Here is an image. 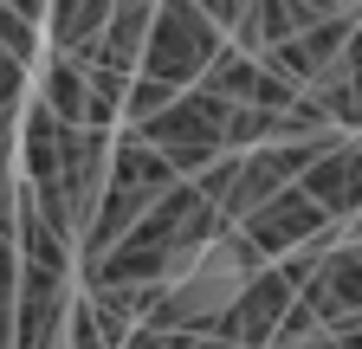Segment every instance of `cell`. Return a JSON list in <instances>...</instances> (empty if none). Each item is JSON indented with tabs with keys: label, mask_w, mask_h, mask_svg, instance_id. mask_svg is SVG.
Instances as JSON below:
<instances>
[{
	"label": "cell",
	"mask_w": 362,
	"mask_h": 349,
	"mask_svg": "<svg viewBox=\"0 0 362 349\" xmlns=\"http://www.w3.org/2000/svg\"><path fill=\"white\" fill-rule=\"evenodd\" d=\"M220 227L226 220L207 207V194L194 182H175L98 266L78 272V285H181L201 266V252H207V239Z\"/></svg>",
	"instance_id": "cell-1"
},
{
	"label": "cell",
	"mask_w": 362,
	"mask_h": 349,
	"mask_svg": "<svg viewBox=\"0 0 362 349\" xmlns=\"http://www.w3.org/2000/svg\"><path fill=\"white\" fill-rule=\"evenodd\" d=\"M104 168H110V129H71L59 162L45 168L39 182H20L26 201L71 239V252H78V233H84L90 207H98V194H104Z\"/></svg>",
	"instance_id": "cell-2"
},
{
	"label": "cell",
	"mask_w": 362,
	"mask_h": 349,
	"mask_svg": "<svg viewBox=\"0 0 362 349\" xmlns=\"http://www.w3.org/2000/svg\"><path fill=\"white\" fill-rule=\"evenodd\" d=\"M226 110L233 104H220V97L201 91V84H188V91H175V104H162L156 117L129 123V129L188 182V174H201L214 155H226Z\"/></svg>",
	"instance_id": "cell-3"
},
{
	"label": "cell",
	"mask_w": 362,
	"mask_h": 349,
	"mask_svg": "<svg viewBox=\"0 0 362 349\" xmlns=\"http://www.w3.org/2000/svg\"><path fill=\"white\" fill-rule=\"evenodd\" d=\"M226 46V32L194 7V0H156L149 13V39H143V78H162L168 91H188V84L214 65V52Z\"/></svg>",
	"instance_id": "cell-4"
},
{
	"label": "cell",
	"mask_w": 362,
	"mask_h": 349,
	"mask_svg": "<svg viewBox=\"0 0 362 349\" xmlns=\"http://www.w3.org/2000/svg\"><path fill=\"white\" fill-rule=\"evenodd\" d=\"M233 227L259 246V259H265V266H272V259L304 252V246H317V239H324V246H337V239H343V227H337V220H330V213L317 207L298 182H291V188H279L272 201H259L246 220H233Z\"/></svg>",
	"instance_id": "cell-5"
},
{
	"label": "cell",
	"mask_w": 362,
	"mask_h": 349,
	"mask_svg": "<svg viewBox=\"0 0 362 349\" xmlns=\"http://www.w3.org/2000/svg\"><path fill=\"white\" fill-rule=\"evenodd\" d=\"M349 26H356V13H324V20H310L304 32H291L285 46H272L259 65H265L272 78H285L291 91H310V84H317V78H324V71L337 65V52H343Z\"/></svg>",
	"instance_id": "cell-6"
},
{
	"label": "cell",
	"mask_w": 362,
	"mask_h": 349,
	"mask_svg": "<svg viewBox=\"0 0 362 349\" xmlns=\"http://www.w3.org/2000/svg\"><path fill=\"white\" fill-rule=\"evenodd\" d=\"M298 297L310 304V317L324 324V330L337 317H356L362 311V246L337 239L330 252H317L310 272H304V285H298Z\"/></svg>",
	"instance_id": "cell-7"
},
{
	"label": "cell",
	"mask_w": 362,
	"mask_h": 349,
	"mask_svg": "<svg viewBox=\"0 0 362 349\" xmlns=\"http://www.w3.org/2000/svg\"><path fill=\"white\" fill-rule=\"evenodd\" d=\"M298 188L330 213V220L343 227L349 213L362 207V149H356V136H330L324 149H317L310 162H304V174H298Z\"/></svg>",
	"instance_id": "cell-8"
},
{
	"label": "cell",
	"mask_w": 362,
	"mask_h": 349,
	"mask_svg": "<svg viewBox=\"0 0 362 349\" xmlns=\"http://www.w3.org/2000/svg\"><path fill=\"white\" fill-rule=\"evenodd\" d=\"M207 97H220V104H246V110H291V84L285 78H272L259 59H246V52H233V46H220L214 52V65L194 78Z\"/></svg>",
	"instance_id": "cell-9"
},
{
	"label": "cell",
	"mask_w": 362,
	"mask_h": 349,
	"mask_svg": "<svg viewBox=\"0 0 362 349\" xmlns=\"http://www.w3.org/2000/svg\"><path fill=\"white\" fill-rule=\"evenodd\" d=\"M45 110H52L59 123H71V129H117V117L90 97V78H84V65L71 59V52H45V65H39V91H33Z\"/></svg>",
	"instance_id": "cell-10"
},
{
	"label": "cell",
	"mask_w": 362,
	"mask_h": 349,
	"mask_svg": "<svg viewBox=\"0 0 362 349\" xmlns=\"http://www.w3.org/2000/svg\"><path fill=\"white\" fill-rule=\"evenodd\" d=\"M310 20H324V13L298 7V0H246V13H240L233 32H226V46L246 52V59H265L272 46H285L291 32H304Z\"/></svg>",
	"instance_id": "cell-11"
},
{
	"label": "cell",
	"mask_w": 362,
	"mask_h": 349,
	"mask_svg": "<svg viewBox=\"0 0 362 349\" xmlns=\"http://www.w3.org/2000/svg\"><path fill=\"white\" fill-rule=\"evenodd\" d=\"M110 20V0H45V39H52V52H71L84 59L90 46H98V32Z\"/></svg>",
	"instance_id": "cell-12"
},
{
	"label": "cell",
	"mask_w": 362,
	"mask_h": 349,
	"mask_svg": "<svg viewBox=\"0 0 362 349\" xmlns=\"http://www.w3.org/2000/svg\"><path fill=\"white\" fill-rule=\"evenodd\" d=\"M279 117H285V110H246V104H233V110H226V149L279 143Z\"/></svg>",
	"instance_id": "cell-13"
},
{
	"label": "cell",
	"mask_w": 362,
	"mask_h": 349,
	"mask_svg": "<svg viewBox=\"0 0 362 349\" xmlns=\"http://www.w3.org/2000/svg\"><path fill=\"white\" fill-rule=\"evenodd\" d=\"M0 46H7L20 65H33V59H39V20H33V13H20L13 0H0Z\"/></svg>",
	"instance_id": "cell-14"
},
{
	"label": "cell",
	"mask_w": 362,
	"mask_h": 349,
	"mask_svg": "<svg viewBox=\"0 0 362 349\" xmlns=\"http://www.w3.org/2000/svg\"><path fill=\"white\" fill-rule=\"evenodd\" d=\"M13 201H20V162H13V117H0V233L13 227Z\"/></svg>",
	"instance_id": "cell-15"
},
{
	"label": "cell",
	"mask_w": 362,
	"mask_h": 349,
	"mask_svg": "<svg viewBox=\"0 0 362 349\" xmlns=\"http://www.w3.org/2000/svg\"><path fill=\"white\" fill-rule=\"evenodd\" d=\"M162 104H175V91H168L162 78H143V71H136L129 91H123V123H143V117H156Z\"/></svg>",
	"instance_id": "cell-16"
},
{
	"label": "cell",
	"mask_w": 362,
	"mask_h": 349,
	"mask_svg": "<svg viewBox=\"0 0 362 349\" xmlns=\"http://www.w3.org/2000/svg\"><path fill=\"white\" fill-rule=\"evenodd\" d=\"M59 349H110V343H104V330H98V317H90V304H84V297H71Z\"/></svg>",
	"instance_id": "cell-17"
},
{
	"label": "cell",
	"mask_w": 362,
	"mask_h": 349,
	"mask_svg": "<svg viewBox=\"0 0 362 349\" xmlns=\"http://www.w3.org/2000/svg\"><path fill=\"white\" fill-rule=\"evenodd\" d=\"M26 71L33 65H20L7 46H0V117H20V104H26Z\"/></svg>",
	"instance_id": "cell-18"
},
{
	"label": "cell",
	"mask_w": 362,
	"mask_h": 349,
	"mask_svg": "<svg viewBox=\"0 0 362 349\" xmlns=\"http://www.w3.org/2000/svg\"><path fill=\"white\" fill-rule=\"evenodd\" d=\"M20 291V252H13V233H0V304H13Z\"/></svg>",
	"instance_id": "cell-19"
},
{
	"label": "cell",
	"mask_w": 362,
	"mask_h": 349,
	"mask_svg": "<svg viewBox=\"0 0 362 349\" xmlns=\"http://www.w3.org/2000/svg\"><path fill=\"white\" fill-rule=\"evenodd\" d=\"M194 7H201L220 32H233V26H240V13H246V0H194Z\"/></svg>",
	"instance_id": "cell-20"
},
{
	"label": "cell",
	"mask_w": 362,
	"mask_h": 349,
	"mask_svg": "<svg viewBox=\"0 0 362 349\" xmlns=\"http://www.w3.org/2000/svg\"><path fill=\"white\" fill-rule=\"evenodd\" d=\"M279 349H337V336H330V330H310V336H298V343H279Z\"/></svg>",
	"instance_id": "cell-21"
},
{
	"label": "cell",
	"mask_w": 362,
	"mask_h": 349,
	"mask_svg": "<svg viewBox=\"0 0 362 349\" xmlns=\"http://www.w3.org/2000/svg\"><path fill=\"white\" fill-rule=\"evenodd\" d=\"M0 349H13V304H0Z\"/></svg>",
	"instance_id": "cell-22"
},
{
	"label": "cell",
	"mask_w": 362,
	"mask_h": 349,
	"mask_svg": "<svg viewBox=\"0 0 362 349\" xmlns=\"http://www.w3.org/2000/svg\"><path fill=\"white\" fill-rule=\"evenodd\" d=\"M298 7H310V13H349L343 0H298Z\"/></svg>",
	"instance_id": "cell-23"
},
{
	"label": "cell",
	"mask_w": 362,
	"mask_h": 349,
	"mask_svg": "<svg viewBox=\"0 0 362 349\" xmlns=\"http://www.w3.org/2000/svg\"><path fill=\"white\" fill-rule=\"evenodd\" d=\"M343 239H356V246H362V207H356L349 220H343Z\"/></svg>",
	"instance_id": "cell-24"
},
{
	"label": "cell",
	"mask_w": 362,
	"mask_h": 349,
	"mask_svg": "<svg viewBox=\"0 0 362 349\" xmlns=\"http://www.w3.org/2000/svg\"><path fill=\"white\" fill-rule=\"evenodd\" d=\"M343 7H349V13H362V0H343Z\"/></svg>",
	"instance_id": "cell-25"
},
{
	"label": "cell",
	"mask_w": 362,
	"mask_h": 349,
	"mask_svg": "<svg viewBox=\"0 0 362 349\" xmlns=\"http://www.w3.org/2000/svg\"><path fill=\"white\" fill-rule=\"evenodd\" d=\"M356 149H362V129H356Z\"/></svg>",
	"instance_id": "cell-26"
},
{
	"label": "cell",
	"mask_w": 362,
	"mask_h": 349,
	"mask_svg": "<svg viewBox=\"0 0 362 349\" xmlns=\"http://www.w3.org/2000/svg\"><path fill=\"white\" fill-rule=\"evenodd\" d=\"M356 26H362V13H356Z\"/></svg>",
	"instance_id": "cell-27"
},
{
	"label": "cell",
	"mask_w": 362,
	"mask_h": 349,
	"mask_svg": "<svg viewBox=\"0 0 362 349\" xmlns=\"http://www.w3.org/2000/svg\"><path fill=\"white\" fill-rule=\"evenodd\" d=\"M349 246H356V239H349Z\"/></svg>",
	"instance_id": "cell-28"
}]
</instances>
